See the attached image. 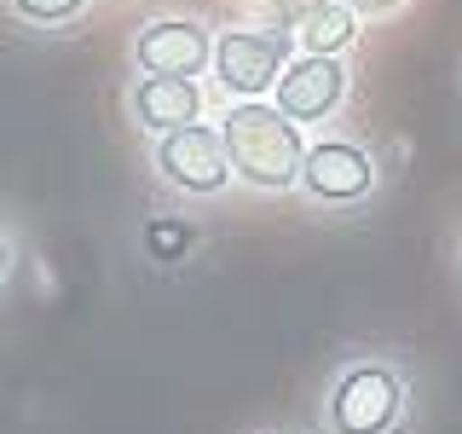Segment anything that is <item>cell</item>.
Returning a JSON list of instances; mask_svg holds the SVG:
<instances>
[{"label":"cell","instance_id":"6da1fadb","mask_svg":"<svg viewBox=\"0 0 462 434\" xmlns=\"http://www.w3.org/2000/svg\"><path fill=\"white\" fill-rule=\"evenodd\" d=\"M226 156L249 192H300V163H307V127L283 116L272 99H231L220 116Z\"/></svg>","mask_w":462,"mask_h":434},{"label":"cell","instance_id":"7a4b0ae2","mask_svg":"<svg viewBox=\"0 0 462 434\" xmlns=\"http://www.w3.org/2000/svg\"><path fill=\"white\" fill-rule=\"evenodd\" d=\"M404 411H411L404 371L382 354H365L329 376L318 423H324V434H399Z\"/></svg>","mask_w":462,"mask_h":434},{"label":"cell","instance_id":"3957f363","mask_svg":"<svg viewBox=\"0 0 462 434\" xmlns=\"http://www.w3.org/2000/svg\"><path fill=\"white\" fill-rule=\"evenodd\" d=\"M289 58H295V29L237 24L214 35V81L226 87V99H272Z\"/></svg>","mask_w":462,"mask_h":434},{"label":"cell","instance_id":"277c9868","mask_svg":"<svg viewBox=\"0 0 462 434\" xmlns=\"http://www.w3.org/2000/svg\"><path fill=\"white\" fill-rule=\"evenodd\" d=\"M151 168L168 192L191 197V203H208L220 197L237 174H231V156H226V134L208 122H191V127H173V134H156L151 145Z\"/></svg>","mask_w":462,"mask_h":434},{"label":"cell","instance_id":"5b68a950","mask_svg":"<svg viewBox=\"0 0 462 434\" xmlns=\"http://www.w3.org/2000/svg\"><path fill=\"white\" fill-rule=\"evenodd\" d=\"M375 156L358 139H312L307 163H300V192H307L318 209H353L375 192Z\"/></svg>","mask_w":462,"mask_h":434},{"label":"cell","instance_id":"8992f818","mask_svg":"<svg viewBox=\"0 0 462 434\" xmlns=\"http://www.w3.org/2000/svg\"><path fill=\"white\" fill-rule=\"evenodd\" d=\"M346 87H353L346 58H336V52H295L289 70L278 76V87H272V105H278L283 116H295L300 127H318V122H329V116L346 105Z\"/></svg>","mask_w":462,"mask_h":434},{"label":"cell","instance_id":"52a82bcc","mask_svg":"<svg viewBox=\"0 0 462 434\" xmlns=\"http://www.w3.org/2000/svg\"><path fill=\"white\" fill-rule=\"evenodd\" d=\"M134 64L144 76H202L214 70V29L202 18H151L134 35Z\"/></svg>","mask_w":462,"mask_h":434},{"label":"cell","instance_id":"ba28073f","mask_svg":"<svg viewBox=\"0 0 462 434\" xmlns=\"http://www.w3.org/2000/svg\"><path fill=\"white\" fill-rule=\"evenodd\" d=\"M202 105H208V99H202L197 76H139L127 87V116H134L151 139L202 122Z\"/></svg>","mask_w":462,"mask_h":434},{"label":"cell","instance_id":"9c48e42d","mask_svg":"<svg viewBox=\"0 0 462 434\" xmlns=\"http://www.w3.org/2000/svg\"><path fill=\"white\" fill-rule=\"evenodd\" d=\"M358 35H365V18H358L346 0H324V6L307 12V18H295V52H336V58H346L358 47Z\"/></svg>","mask_w":462,"mask_h":434},{"label":"cell","instance_id":"30bf717a","mask_svg":"<svg viewBox=\"0 0 462 434\" xmlns=\"http://www.w3.org/2000/svg\"><path fill=\"white\" fill-rule=\"evenodd\" d=\"M6 6H12V18H23L35 29H64L87 12V0H6Z\"/></svg>","mask_w":462,"mask_h":434},{"label":"cell","instance_id":"8fae6325","mask_svg":"<svg viewBox=\"0 0 462 434\" xmlns=\"http://www.w3.org/2000/svg\"><path fill=\"white\" fill-rule=\"evenodd\" d=\"M346 6H353L365 24H375V18H393V12H404L411 0H346Z\"/></svg>","mask_w":462,"mask_h":434},{"label":"cell","instance_id":"7c38bea8","mask_svg":"<svg viewBox=\"0 0 462 434\" xmlns=\"http://www.w3.org/2000/svg\"><path fill=\"white\" fill-rule=\"evenodd\" d=\"M312 6H324V0H272V12H278L283 29H295V18H307Z\"/></svg>","mask_w":462,"mask_h":434},{"label":"cell","instance_id":"4fadbf2b","mask_svg":"<svg viewBox=\"0 0 462 434\" xmlns=\"http://www.w3.org/2000/svg\"><path fill=\"white\" fill-rule=\"evenodd\" d=\"M12 267H18V243H12V231L0 226V284L12 278Z\"/></svg>","mask_w":462,"mask_h":434}]
</instances>
